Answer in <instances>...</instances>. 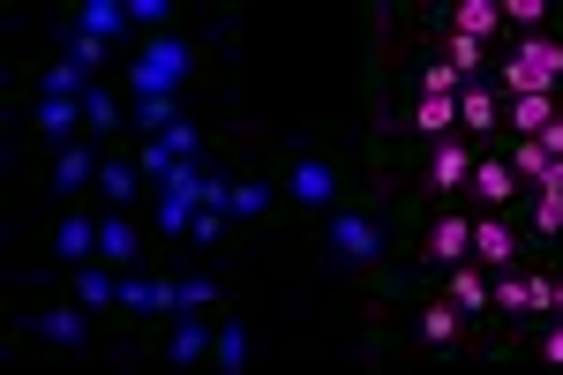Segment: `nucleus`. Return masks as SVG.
Segmentation results:
<instances>
[{
    "label": "nucleus",
    "mask_w": 563,
    "mask_h": 375,
    "mask_svg": "<svg viewBox=\"0 0 563 375\" xmlns=\"http://www.w3.org/2000/svg\"><path fill=\"white\" fill-rule=\"evenodd\" d=\"M316 271L339 278V286H376L384 271H398V180H376L353 188L346 203L316 225Z\"/></svg>",
    "instance_id": "1"
},
{
    "label": "nucleus",
    "mask_w": 563,
    "mask_h": 375,
    "mask_svg": "<svg viewBox=\"0 0 563 375\" xmlns=\"http://www.w3.org/2000/svg\"><path fill=\"white\" fill-rule=\"evenodd\" d=\"M376 323H368V353H466V361H488V323L466 316L459 300L443 293H390V300H368Z\"/></svg>",
    "instance_id": "2"
},
{
    "label": "nucleus",
    "mask_w": 563,
    "mask_h": 375,
    "mask_svg": "<svg viewBox=\"0 0 563 375\" xmlns=\"http://www.w3.org/2000/svg\"><path fill=\"white\" fill-rule=\"evenodd\" d=\"M263 166L278 180V203L294 225H323L353 196V166L339 158V143L323 128H286L278 143H263Z\"/></svg>",
    "instance_id": "3"
},
{
    "label": "nucleus",
    "mask_w": 563,
    "mask_h": 375,
    "mask_svg": "<svg viewBox=\"0 0 563 375\" xmlns=\"http://www.w3.org/2000/svg\"><path fill=\"white\" fill-rule=\"evenodd\" d=\"M466 255H474V203H466V196L435 203V196H406V188H398V271L443 278V271L466 263Z\"/></svg>",
    "instance_id": "4"
},
{
    "label": "nucleus",
    "mask_w": 563,
    "mask_h": 375,
    "mask_svg": "<svg viewBox=\"0 0 563 375\" xmlns=\"http://www.w3.org/2000/svg\"><path fill=\"white\" fill-rule=\"evenodd\" d=\"M496 84H504V98H526V90H563V23L526 31V38H511V45H496Z\"/></svg>",
    "instance_id": "5"
},
{
    "label": "nucleus",
    "mask_w": 563,
    "mask_h": 375,
    "mask_svg": "<svg viewBox=\"0 0 563 375\" xmlns=\"http://www.w3.org/2000/svg\"><path fill=\"white\" fill-rule=\"evenodd\" d=\"M368 135L376 143H443V135H459V98H376Z\"/></svg>",
    "instance_id": "6"
},
{
    "label": "nucleus",
    "mask_w": 563,
    "mask_h": 375,
    "mask_svg": "<svg viewBox=\"0 0 563 375\" xmlns=\"http://www.w3.org/2000/svg\"><path fill=\"white\" fill-rule=\"evenodd\" d=\"M98 331H113V323H106L98 308H84L76 293L23 308V323H15V338H23V345H53V353H84V345H98Z\"/></svg>",
    "instance_id": "7"
},
{
    "label": "nucleus",
    "mask_w": 563,
    "mask_h": 375,
    "mask_svg": "<svg viewBox=\"0 0 563 375\" xmlns=\"http://www.w3.org/2000/svg\"><path fill=\"white\" fill-rule=\"evenodd\" d=\"M98 241H106V218L84 203H53V225H45V263L53 271H76V263H98Z\"/></svg>",
    "instance_id": "8"
},
{
    "label": "nucleus",
    "mask_w": 563,
    "mask_h": 375,
    "mask_svg": "<svg viewBox=\"0 0 563 375\" xmlns=\"http://www.w3.org/2000/svg\"><path fill=\"white\" fill-rule=\"evenodd\" d=\"M211 338H218V316L180 308V316H166V323L151 331V353H158L166 368H196V361H211Z\"/></svg>",
    "instance_id": "9"
},
{
    "label": "nucleus",
    "mask_w": 563,
    "mask_h": 375,
    "mask_svg": "<svg viewBox=\"0 0 563 375\" xmlns=\"http://www.w3.org/2000/svg\"><path fill=\"white\" fill-rule=\"evenodd\" d=\"M526 255H533V241H526L519 210H474V263L511 271V263H526Z\"/></svg>",
    "instance_id": "10"
},
{
    "label": "nucleus",
    "mask_w": 563,
    "mask_h": 375,
    "mask_svg": "<svg viewBox=\"0 0 563 375\" xmlns=\"http://www.w3.org/2000/svg\"><path fill=\"white\" fill-rule=\"evenodd\" d=\"M466 203H474V210H519L526 203V180L504 166V151H496V143H481L474 180H466Z\"/></svg>",
    "instance_id": "11"
},
{
    "label": "nucleus",
    "mask_w": 563,
    "mask_h": 375,
    "mask_svg": "<svg viewBox=\"0 0 563 375\" xmlns=\"http://www.w3.org/2000/svg\"><path fill=\"white\" fill-rule=\"evenodd\" d=\"M429 15L443 23V31L474 38V45H504L511 38V31H504V0H429Z\"/></svg>",
    "instance_id": "12"
},
{
    "label": "nucleus",
    "mask_w": 563,
    "mask_h": 375,
    "mask_svg": "<svg viewBox=\"0 0 563 375\" xmlns=\"http://www.w3.org/2000/svg\"><path fill=\"white\" fill-rule=\"evenodd\" d=\"M459 135H474V143L504 135V84L496 76H474V84L459 90Z\"/></svg>",
    "instance_id": "13"
},
{
    "label": "nucleus",
    "mask_w": 563,
    "mask_h": 375,
    "mask_svg": "<svg viewBox=\"0 0 563 375\" xmlns=\"http://www.w3.org/2000/svg\"><path fill=\"white\" fill-rule=\"evenodd\" d=\"M98 166H106V143H60L53 158V203H84L98 188Z\"/></svg>",
    "instance_id": "14"
},
{
    "label": "nucleus",
    "mask_w": 563,
    "mask_h": 375,
    "mask_svg": "<svg viewBox=\"0 0 563 375\" xmlns=\"http://www.w3.org/2000/svg\"><path fill=\"white\" fill-rule=\"evenodd\" d=\"M496 151H504V166L519 173L526 188H541V180H549V173L563 166V158L549 151V143H541V135H496Z\"/></svg>",
    "instance_id": "15"
},
{
    "label": "nucleus",
    "mask_w": 563,
    "mask_h": 375,
    "mask_svg": "<svg viewBox=\"0 0 563 375\" xmlns=\"http://www.w3.org/2000/svg\"><path fill=\"white\" fill-rule=\"evenodd\" d=\"M106 210H129L135 203V158H129V143H113L106 151V166H98V188H90Z\"/></svg>",
    "instance_id": "16"
},
{
    "label": "nucleus",
    "mask_w": 563,
    "mask_h": 375,
    "mask_svg": "<svg viewBox=\"0 0 563 375\" xmlns=\"http://www.w3.org/2000/svg\"><path fill=\"white\" fill-rule=\"evenodd\" d=\"M98 263H113V271H135V263H151V249L135 241L129 210H106V241H98Z\"/></svg>",
    "instance_id": "17"
},
{
    "label": "nucleus",
    "mask_w": 563,
    "mask_h": 375,
    "mask_svg": "<svg viewBox=\"0 0 563 375\" xmlns=\"http://www.w3.org/2000/svg\"><path fill=\"white\" fill-rule=\"evenodd\" d=\"M241 361H249V323L225 308V316H218V338H211V368L218 375H241Z\"/></svg>",
    "instance_id": "18"
},
{
    "label": "nucleus",
    "mask_w": 563,
    "mask_h": 375,
    "mask_svg": "<svg viewBox=\"0 0 563 375\" xmlns=\"http://www.w3.org/2000/svg\"><path fill=\"white\" fill-rule=\"evenodd\" d=\"M519 353H526V361H541V368H563V308H556V316H541V323L519 338Z\"/></svg>",
    "instance_id": "19"
},
{
    "label": "nucleus",
    "mask_w": 563,
    "mask_h": 375,
    "mask_svg": "<svg viewBox=\"0 0 563 375\" xmlns=\"http://www.w3.org/2000/svg\"><path fill=\"white\" fill-rule=\"evenodd\" d=\"M76 23H84L90 38H121V8H113V0H84Z\"/></svg>",
    "instance_id": "20"
}]
</instances>
